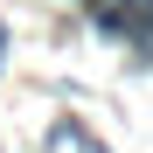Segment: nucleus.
<instances>
[{"label": "nucleus", "mask_w": 153, "mask_h": 153, "mask_svg": "<svg viewBox=\"0 0 153 153\" xmlns=\"http://www.w3.org/2000/svg\"><path fill=\"white\" fill-rule=\"evenodd\" d=\"M97 28H111V35H125L132 49H146L153 56V0H125V7H111V14H91Z\"/></svg>", "instance_id": "nucleus-1"}]
</instances>
